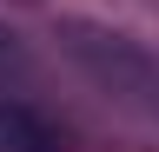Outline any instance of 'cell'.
<instances>
[{
	"instance_id": "cell-1",
	"label": "cell",
	"mask_w": 159,
	"mask_h": 152,
	"mask_svg": "<svg viewBox=\"0 0 159 152\" xmlns=\"http://www.w3.org/2000/svg\"><path fill=\"white\" fill-rule=\"evenodd\" d=\"M66 46H73L113 93H126V99H139V106L159 112V60H146L133 40H119V33H86V27H80Z\"/></svg>"
},
{
	"instance_id": "cell-2",
	"label": "cell",
	"mask_w": 159,
	"mask_h": 152,
	"mask_svg": "<svg viewBox=\"0 0 159 152\" xmlns=\"http://www.w3.org/2000/svg\"><path fill=\"white\" fill-rule=\"evenodd\" d=\"M0 152H60V132L40 119L33 106L0 99Z\"/></svg>"
}]
</instances>
